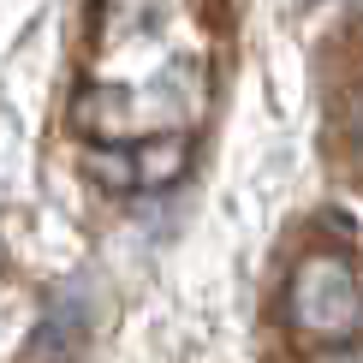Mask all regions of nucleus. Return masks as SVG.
Here are the masks:
<instances>
[{"label": "nucleus", "instance_id": "obj_1", "mask_svg": "<svg viewBox=\"0 0 363 363\" xmlns=\"http://www.w3.org/2000/svg\"><path fill=\"white\" fill-rule=\"evenodd\" d=\"M280 315L304 345H357L363 334V268L340 250H310L286 274Z\"/></svg>", "mask_w": 363, "mask_h": 363}, {"label": "nucleus", "instance_id": "obj_2", "mask_svg": "<svg viewBox=\"0 0 363 363\" xmlns=\"http://www.w3.org/2000/svg\"><path fill=\"white\" fill-rule=\"evenodd\" d=\"M191 161V131H161V138H131V143H89V173L119 191H155L173 185Z\"/></svg>", "mask_w": 363, "mask_h": 363}, {"label": "nucleus", "instance_id": "obj_3", "mask_svg": "<svg viewBox=\"0 0 363 363\" xmlns=\"http://www.w3.org/2000/svg\"><path fill=\"white\" fill-rule=\"evenodd\" d=\"M84 352V304H48L42 310V322L30 328V340H24V352L18 363H78Z\"/></svg>", "mask_w": 363, "mask_h": 363}, {"label": "nucleus", "instance_id": "obj_4", "mask_svg": "<svg viewBox=\"0 0 363 363\" xmlns=\"http://www.w3.org/2000/svg\"><path fill=\"white\" fill-rule=\"evenodd\" d=\"M161 12V0H101V24L108 30H143Z\"/></svg>", "mask_w": 363, "mask_h": 363}, {"label": "nucleus", "instance_id": "obj_5", "mask_svg": "<svg viewBox=\"0 0 363 363\" xmlns=\"http://www.w3.org/2000/svg\"><path fill=\"white\" fill-rule=\"evenodd\" d=\"M345 131H352V138L363 143V84L352 89V96H345Z\"/></svg>", "mask_w": 363, "mask_h": 363}, {"label": "nucleus", "instance_id": "obj_6", "mask_svg": "<svg viewBox=\"0 0 363 363\" xmlns=\"http://www.w3.org/2000/svg\"><path fill=\"white\" fill-rule=\"evenodd\" d=\"M310 363H363V345H328V352H315Z\"/></svg>", "mask_w": 363, "mask_h": 363}]
</instances>
